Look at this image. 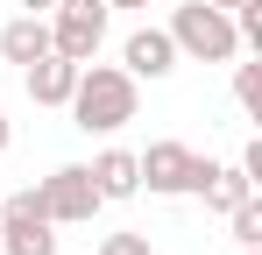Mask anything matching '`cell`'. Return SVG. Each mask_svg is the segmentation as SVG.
I'll return each instance as SVG.
<instances>
[{"mask_svg": "<svg viewBox=\"0 0 262 255\" xmlns=\"http://www.w3.org/2000/svg\"><path fill=\"white\" fill-rule=\"evenodd\" d=\"M106 42V0H57L50 7V50L71 57V64H92Z\"/></svg>", "mask_w": 262, "mask_h": 255, "instance_id": "277c9868", "label": "cell"}, {"mask_svg": "<svg viewBox=\"0 0 262 255\" xmlns=\"http://www.w3.org/2000/svg\"><path fill=\"white\" fill-rule=\"evenodd\" d=\"M21 7H29V14H50V7H57V0H21Z\"/></svg>", "mask_w": 262, "mask_h": 255, "instance_id": "9a60e30c", "label": "cell"}, {"mask_svg": "<svg viewBox=\"0 0 262 255\" xmlns=\"http://www.w3.org/2000/svg\"><path fill=\"white\" fill-rule=\"evenodd\" d=\"M227 227H234L241 248H262V206H255V199H241V206L227 213Z\"/></svg>", "mask_w": 262, "mask_h": 255, "instance_id": "7c38bea8", "label": "cell"}, {"mask_svg": "<svg viewBox=\"0 0 262 255\" xmlns=\"http://www.w3.org/2000/svg\"><path fill=\"white\" fill-rule=\"evenodd\" d=\"M213 7H227V14H234V7H248V0H213Z\"/></svg>", "mask_w": 262, "mask_h": 255, "instance_id": "2e32d148", "label": "cell"}, {"mask_svg": "<svg viewBox=\"0 0 262 255\" xmlns=\"http://www.w3.org/2000/svg\"><path fill=\"white\" fill-rule=\"evenodd\" d=\"M170 42H177V57H199V64H234L241 57V29L213 0H184L170 14Z\"/></svg>", "mask_w": 262, "mask_h": 255, "instance_id": "7a4b0ae2", "label": "cell"}, {"mask_svg": "<svg viewBox=\"0 0 262 255\" xmlns=\"http://www.w3.org/2000/svg\"><path fill=\"white\" fill-rule=\"evenodd\" d=\"M0 255H57V234H50V213L36 192L0 199Z\"/></svg>", "mask_w": 262, "mask_h": 255, "instance_id": "8992f818", "label": "cell"}, {"mask_svg": "<svg viewBox=\"0 0 262 255\" xmlns=\"http://www.w3.org/2000/svg\"><path fill=\"white\" fill-rule=\"evenodd\" d=\"M64 107L85 135H114V128L135 121V78L121 64H78V85H71Z\"/></svg>", "mask_w": 262, "mask_h": 255, "instance_id": "6da1fadb", "label": "cell"}, {"mask_svg": "<svg viewBox=\"0 0 262 255\" xmlns=\"http://www.w3.org/2000/svg\"><path fill=\"white\" fill-rule=\"evenodd\" d=\"M106 7H149V0H106Z\"/></svg>", "mask_w": 262, "mask_h": 255, "instance_id": "ac0fdd59", "label": "cell"}, {"mask_svg": "<svg viewBox=\"0 0 262 255\" xmlns=\"http://www.w3.org/2000/svg\"><path fill=\"white\" fill-rule=\"evenodd\" d=\"M21 85H29V99H36V107H64V99H71V85H78V64H71V57H57V50H43L36 64H21Z\"/></svg>", "mask_w": 262, "mask_h": 255, "instance_id": "ba28073f", "label": "cell"}, {"mask_svg": "<svg viewBox=\"0 0 262 255\" xmlns=\"http://www.w3.org/2000/svg\"><path fill=\"white\" fill-rule=\"evenodd\" d=\"M43 50H50V22L43 14H14V22L0 29V57H7V64H36Z\"/></svg>", "mask_w": 262, "mask_h": 255, "instance_id": "30bf717a", "label": "cell"}, {"mask_svg": "<svg viewBox=\"0 0 262 255\" xmlns=\"http://www.w3.org/2000/svg\"><path fill=\"white\" fill-rule=\"evenodd\" d=\"M135 177L156 192V199H191L206 177H213V156H191L184 142H149L135 156Z\"/></svg>", "mask_w": 262, "mask_h": 255, "instance_id": "3957f363", "label": "cell"}, {"mask_svg": "<svg viewBox=\"0 0 262 255\" xmlns=\"http://www.w3.org/2000/svg\"><path fill=\"white\" fill-rule=\"evenodd\" d=\"M199 199H206L213 213H234L241 199H255V177H248L241 163H213V177L199 184Z\"/></svg>", "mask_w": 262, "mask_h": 255, "instance_id": "8fae6325", "label": "cell"}, {"mask_svg": "<svg viewBox=\"0 0 262 255\" xmlns=\"http://www.w3.org/2000/svg\"><path fill=\"white\" fill-rule=\"evenodd\" d=\"M248 255H262V248H248Z\"/></svg>", "mask_w": 262, "mask_h": 255, "instance_id": "d6986e66", "label": "cell"}, {"mask_svg": "<svg viewBox=\"0 0 262 255\" xmlns=\"http://www.w3.org/2000/svg\"><path fill=\"white\" fill-rule=\"evenodd\" d=\"M121 71H128V78H170V71H177L170 29H135L128 50H121Z\"/></svg>", "mask_w": 262, "mask_h": 255, "instance_id": "52a82bcc", "label": "cell"}, {"mask_svg": "<svg viewBox=\"0 0 262 255\" xmlns=\"http://www.w3.org/2000/svg\"><path fill=\"white\" fill-rule=\"evenodd\" d=\"M36 199H43L50 227H85L92 213L106 206V199H99V184H92V170H85V163H64V170H50L43 184H36Z\"/></svg>", "mask_w": 262, "mask_h": 255, "instance_id": "5b68a950", "label": "cell"}, {"mask_svg": "<svg viewBox=\"0 0 262 255\" xmlns=\"http://www.w3.org/2000/svg\"><path fill=\"white\" fill-rule=\"evenodd\" d=\"M7 135H14V128H7V114H0V149H7Z\"/></svg>", "mask_w": 262, "mask_h": 255, "instance_id": "e0dca14e", "label": "cell"}, {"mask_svg": "<svg viewBox=\"0 0 262 255\" xmlns=\"http://www.w3.org/2000/svg\"><path fill=\"white\" fill-rule=\"evenodd\" d=\"M234 99H241V114H262V71L255 64H234Z\"/></svg>", "mask_w": 262, "mask_h": 255, "instance_id": "4fadbf2b", "label": "cell"}, {"mask_svg": "<svg viewBox=\"0 0 262 255\" xmlns=\"http://www.w3.org/2000/svg\"><path fill=\"white\" fill-rule=\"evenodd\" d=\"M99 255H149V234H106Z\"/></svg>", "mask_w": 262, "mask_h": 255, "instance_id": "5bb4252c", "label": "cell"}, {"mask_svg": "<svg viewBox=\"0 0 262 255\" xmlns=\"http://www.w3.org/2000/svg\"><path fill=\"white\" fill-rule=\"evenodd\" d=\"M85 170H92V184H99V199H135V192H142V177H135V149H99Z\"/></svg>", "mask_w": 262, "mask_h": 255, "instance_id": "9c48e42d", "label": "cell"}]
</instances>
